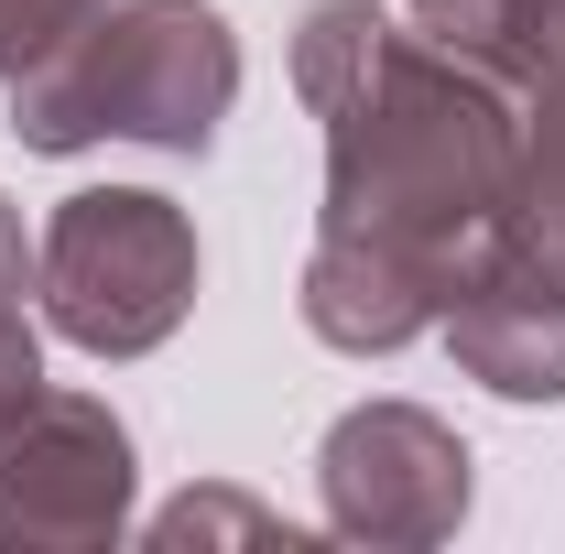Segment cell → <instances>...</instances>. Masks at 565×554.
I'll use <instances>...</instances> for the list:
<instances>
[{
    "mask_svg": "<svg viewBox=\"0 0 565 554\" xmlns=\"http://www.w3.org/2000/svg\"><path fill=\"white\" fill-rule=\"evenodd\" d=\"M294 87L327 120V217L294 305L327 348L392 359L435 338L457 273L500 239L522 174V98L381 0H316L294 33Z\"/></svg>",
    "mask_w": 565,
    "mask_h": 554,
    "instance_id": "cell-1",
    "label": "cell"
},
{
    "mask_svg": "<svg viewBox=\"0 0 565 554\" xmlns=\"http://www.w3.org/2000/svg\"><path fill=\"white\" fill-rule=\"evenodd\" d=\"M239 109V33L217 0H109L66 55L11 87L22 152H207L217 120Z\"/></svg>",
    "mask_w": 565,
    "mask_h": 554,
    "instance_id": "cell-2",
    "label": "cell"
},
{
    "mask_svg": "<svg viewBox=\"0 0 565 554\" xmlns=\"http://www.w3.org/2000/svg\"><path fill=\"white\" fill-rule=\"evenodd\" d=\"M44 327L87 359H152L196 316V217L152 185H76L33 239Z\"/></svg>",
    "mask_w": 565,
    "mask_h": 554,
    "instance_id": "cell-3",
    "label": "cell"
},
{
    "mask_svg": "<svg viewBox=\"0 0 565 554\" xmlns=\"http://www.w3.org/2000/svg\"><path fill=\"white\" fill-rule=\"evenodd\" d=\"M131 424L98 392H33L0 424V554H98L131 533Z\"/></svg>",
    "mask_w": 565,
    "mask_h": 554,
    "instance_id": "cell-4",
    "label": "cell"
},
{
    "mask_svg": "<svg viewBox=\"0 0 565 554\" xmlns=\"http://www.w3.org/2000/svg\"><path fill=\"white\" fill-rule=\"evenodd\" d=\"M316 489H327V533H349V544H446L457 522H468V446H457V424L424 414V403H359V414L327 424V446H316Z\"/></svg>",
    "mask_w": 565,
    "mask_h": 554,
    "instance_id": "cell-5",
    "label": "cell"
},
{
    "mask_svg": "<svg viewBox=\"0 0 565 554\" xmlns=\"http://www.w3.org/2000/svg\"><path fill=\"white\" fill-rule=\"evenodd\" d=\"M435 338L457 348V370L500 403H565V273L500 228L490 251L457 273Z\"/></svg>",
    "mask_w": 565,
    "mask_h": 554,
    "instance_id": "cell-6",
    "label": "cell"
},
{
    "mask_svg": "<svg viewBox=\"0 0 565 554\" xmlns=\"http://www.w3.org/2000/svg\"><path fill=\"white\" fill-rule=\"evenodd\" d=\"M403 22H414L424 44H446L457 66L500 76L511 98H533V87L565 76V44H555V22H544V0H403Z\"/></svg>",
    "mask_w": 565,
    "mask_h": 554,
    "instance_id": "cell-7",
    "label": "cell"
},
{
    "mask_svg": "<svg viewBox=\"0 0 565 554\" xmlns=\"http://www.w3.org/2000/svg\"><path fill=\"white\" fill-rule=\"evenodd\" d=\"M511 239H533L544 262L565 273V76L522 98V174H511Z\"/></svg>",
    "mask_w": 565,
    "mask_h": 554,
    "instance_id": "cell-8",
    "label": "cell"
},
{
    "mask_svg": "<svg viewBox=\"0 0 565 554\" xmlns=\"http://www.w3.org/2000/svg\"><path fill=\"white\" fill-rule=\"evenodd\" d=\"M98 11H109V0H0V87H22L44 55H66Z\"/></svg>",
    "mask_w": 565,
    "mask_h": 554,
    "instance_id": "cell-9",
    "label": "cell"
},
{
    "mask_svg": "<svg viewBox=\"0 0 565 554\" xmlns=\"http://www.w3.org/2000/svg\"><path fill=\"white\" fill-rule=\"evenodd\" d=\"M217 533H239V544H294V522L262 511V500H239V489H185L174 511H152V544H217Z\"/></svg>",
    "mask_w": 565,
    "mask_h": 554,
    "instance_id": "cell-10",
    "label": "cell"
},
{
    "mask_svg": "<svg viewBox=\"0 0 565 554\" xmlns=\"http://www.w3.org/2000/svg\"><path fill=\"white\" fill-rule=\"evenodd\" d=\"M33 392H44V338H33V316L11 305V316H0V424L22 414Z\"/></svg>",
    "mask_w": 565,
    "mask_h": 554,
    "instance_id": "cell-11",
    "label": "cell"
},
{
    "mask_svg": "<svg viewBox=\"0 0 565 554\" xmlns=\"http://www.w3.org/2000/svg\"><path fill=\"white\" fill-rule=\"evenodd\" d=\"M22 294H33V239H22V207L0 196V316H11Z\"/></svg>",
    "mask_w": 565,
    "mask_h": 554,
    "instance_id": "cell-12",
    "label": "cell"
}]
</instances>
